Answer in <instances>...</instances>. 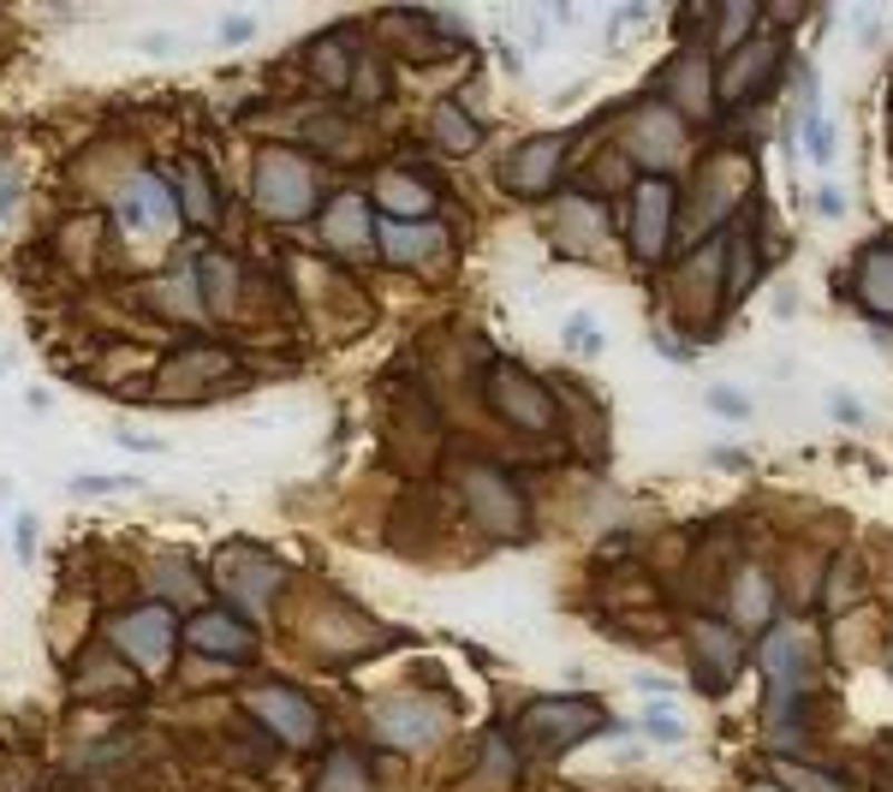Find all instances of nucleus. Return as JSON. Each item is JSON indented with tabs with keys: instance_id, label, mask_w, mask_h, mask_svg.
<instances>
[{
	"instance_id": "obj_22",
	"label": "nucleus",
	"mask_w": 893,
	"mask_h": 792,
	"mask_svg": "<svg viewBox=\"0 0 893 792\" xmlns=\"http://www.w3.org/2000/svg\"><path fill=\"white\" fill-rule=\"evenodd\" d=\"M316 792H370V781H364V769H357V756L340 751L334 763H328V774H322Z\"/></svg>"
},
{
	"instance_id": "obj_20",
	"label": "nucleus",
	"mask_w": 893,
	"mask_h": 792,
	"mask_svg": "<svg viewBox=\"0 0 893 792\" xmlns=\"http://www.w3.org/2000/svg\"><path fill=\"white\" fill-rule=\"evenodd\" d=\"M328 233H334V245H364V197H340L334 209H328Z\"/></svg>"
},
{
	"instance_id": "obj_13",
	"label": "nucleus",
	"mask_w": 893,
	"mask_h": 792,
	"mask_svg": "<svg viewBox=\"0 0 893 792\" xmlns=\"http://www.w3.org/2000/svg\"><path fill=\"white\" fill-rule=\"evenodd\" d=\"M530 727H548V733H560V745H572V739L602 727V715H596L590 703H560V710L542 703V710H530Z\"/></svg>"
},
{
	"instance_id": "obj_26",
	"label": "nucleus",
	"mask_w": 893,
	"mask_h": 792,
	"mask_svg": "<svg viewBox=\"0 0 893 792\" xmlns=\"http://www.w3.org/2000/svg\"><path fill=\"white\" fill-rule=\"evenodd\" d=\"M745 25H750V7H727V19H720V48H738Z\"/></svg>"
},
{
	"instance_id": "obj_30",
	"label": "nucleus",
	"mask_w": 893,
	"mask_h": 792,
	"mask_svg": "<svg viewBox=\"0 0 893 792\" xmlns=\"http://www.w3.org/2000/svg\"><path fill=\"white\" fill-rule=\"evenodd\" d=\"M220 37H227V42H245V37H251V19H227V25H220Z\"/></svg>"
},
{
	"instance_id": "obj_16",
	"label": "nucleus",
	"mask_w": 893,
	"mask_h": 792,
	"mask_svg": "<svg viewBox=\"0 0 893 792\" xmlns=\"http://www.w3.org/2000/svg\"><path fill=\"white\" fill-rule=\"evenodd\" d=\"M644 155V162H674L679 155V126H674V114H644V126H638V144H631Z\"/></svg>"
},
{
	"instance_id": "obj_9",
	"label": "nucleus",
	"mask_w": 893,
	"mask_h": 792,
	"mask_svg": "<svg viewBox=\"0 0 893 792\" xmlns=\"http://www.w3.org/2000/svg\"><path fill=\"white\" fill-rule=\"evenodd\" d=\"M185 644L209 649V656H251V632L227 614H197L192 626H185Z\"/></svg>"
},
{
	"instance_id": "obj_12",
	"label": "nucleus",
	"mask_w": 893,
	"mask_h": 792,
	"mask_svg": "<svg viewBox=\"0 0 893 792\" xmlns=\"http://www.w3.org/2000/svg\"><path fill=\"white\" fill-rule=\"evenodd\" d=\"M857 299H864L875 316H893V245H875L864 263H857Z\"/></svg>"
},
{
	"instance_id": "obj_14",
	"label": "nucleus",
	"mask_w": 893,
	"mask_h": 792,
	"mask_svg": "<svg viewBox=\"0 0 893 792\" xmlns=\"http://www.w3.org/2000/svg\"><path fill=\"white\" fill-rule=\"evenodd\" d=\"M441 227L435 221H423V227H382V251L393 256V263H429V256L441 251Z\"/></svg>"
},
{
	"instance_id": "obj_32",
	"label": "nucleus",
	"mask_w": 893,
	"mask_h": 792,
	"mask_svg": "<svg viewBox=\"0 0 893 792\" xmlns=\"http://www.w3.org/2000/svg\"><path fill=\"white\" fill-rule=\"evenodd\" d=\"M750 792H781V786H750Z\"/></svg>"
},
{
	"instance_id": "obj_3",
	"label": "nucleus",
	"mask_w": 893,
	"mask_h": 792,
	"mask_svg": "<svg viewBox=\"0 0 893 792\" xmlns=\"http://www.w3.org/2000/svg\"><path fill=\"white\" fill-rule=\"evenodd\" d=\"M489 400H494V411H501V418H512L519 429H555V393H548L542 382H530V375L512 370V364L494 370Z\"/></svg>"
},
{
	"instance_id": "obj_31",
	"label": "nucleus",
	"mask_w": 893,
	"mask_h": 792,
	"mask_svg": "<svg viewBox=\"0 0 893 792\" xmlns=\"http://www.w3.org/2000/svg\"><path fill=\"white\" fill-rule=\"evenodd\" d=\"M798 792H834L828 781H816V774H798Z\"/></svg>"
},
{
	"instance_id": "obj_1",
	"label": "nucleus",
	"mask_w": 893,
	"mask_h": 792,
	"mask_svg": "<svg viewBox=\"0 0 893 792\" xmlns=\"http://www.w3.org/2000/svg\"><path fill=\"white\" fill-rule=\"evenodd\" d=\"M256 203L274 215V221H298V215H311V203H316V179H311V167L298 162V155H286V149H274L263 155V167H256Z\"/></svg>"
},
{
	"instance_id": "obj_10",
	"label": "nucleus",
	"mask_w": 893,
	"mask_h": 792,
	"mask_svg": "<svg viewBox=\"0 0 893 792\" xmlns=\"http://www.w3.org/2000/svg\"><path fill=\"white\" fill-rule=\"evenodd\" d=\"M804 644H798V632H768V644H763V667H768V685H775V697H793L798 692V679H804Z\"/></svg>"
},
{
	"instance_id": "obj_19",
	"label": "nucleus",
	"mask_w": 893,
	"mask_h": 792,
	"mask_svg": "<svg viewBox=\"0 0 893 792\" xmlns=\"http://www.w3.org/2000/svg\"><path fill=\"white\" fill-rule=\"evenodd\" d=\"M382 209H393V215H429V192L418 179H405V174H387L382 179Z\"/></svg>"
},
{
	"instance_id": "obj_8",
	"label": "nucleus",
	"mask_w": 893,
	"mask_h": 792,
	"mask_svg": "<svg viewBox=\"0 0 893 792\" xmlns=\"http://www.w3.org/2000/svg\"><path fill=\"white\" fill-rule=\"evenodd\" d=\"M174 215H179V203L149 174H137L126 192H119V221H126V227H174Z\"/></svg>"
},
{
	"instance_id": "obj_4",
	"label": "nucleus",
	"mask_w": 893,
	"mask_h": 792,
	"mask_svg": "<svg viewBox=\"0 0 893 792\" xmlns=\"http://www.w3.org/2000/svg\"><path fill=\"white\" fill-rule=\"evenodd\" d=\"M667 221H674V185L644 179L638 185V215H631V245H638L644 263H656L667 251Z\"/></svg>"
},
{
	"instance_id": "obj_6",
	"label": "nucleus",
	"mask_w": 893,
	"mask_h": 792,
	"mask_svg": "<svg viewBox=\"0 0 893 792\" xmlns=\"http://www.w3.org/2000/svg\"><path fill=\"white\" fill-rule=\"evenodd\" d=\"M251 710L263 715V727L281 733L286 745H311V739H316V710H311V703H304L298 692H286V685H274V692H256Z\"/></svg>"
},
{
	"instance_id": "obj_28",
	"label": "nucleus",
	"mask_w": 893,
	"mask_h": 792,
	"mask_svg": "<svg viewBox=\"0 0 893 792\" xmlns=\"http://www.w3.org/2000/svg\"><path fill=\"white\" fill-rule=\"evenodd\" d=\"M649 733H656V739H679V721H674V710H649Z\"/></svg>"
},
{
	"instance_id": "obj_25",
	"label": "nucleus",
	"mask_w": 893,
	"mask_h": 792,
	"mask_svg": "<svg viewBox=\"0 0 893 792\" xmlns=\"http://www.w3.org/2000/svg\"><path fill=\"white\" fill-rule=\"evenodd\" d=\"M114 489H137L131 477H72V495H114Z\"/></svg>"
},
{
	"instance_id": "obj_17",
	"label": "nucleus",
	"mask_w": 893,
	"mask_h": 792,
	"mask_svg": "<svg viewBox=\"0 0 893 792\" xmlns=\"http://www.w3.org/2000/svg\"><path fill=\"white\" fill-rule=\"evenodd\" d=\"M429 131H435L441 149H459V155L477 149V137H483V131H477V119H465L459 101H441V108H435V126H429Z\"/></svg>"
},
{
	"instance_id": "obj_11",
	"label": "nucleus",
	"mask_w": 893,
	"mask_h": 792,
	"mask_svg": "<svg viewBox=\"0 0 893 792\" xmlns=\"http://www.w3.org/2000/svg\"><path fill=\"white\" fill-rule=\"evenodd\" d=\"M555 167H560V144H555V137H537V144L507 167V185H512V192H524V197H537V192H548Z\"/></svg>"
},
{
	"instance_id": "obj_21",
	"label": "nucleus",
	"mask_w": 893,
	"mask_h": 792,
	"mask_svg": "<svg viewBox=\"0 0 893 792\" xmlns=\"http://www.w3.org/2000/svg\"><path fill=\"white\" fill-rule=\"evenodd\" d=\"M179 179H185V215L209 227V221H215V197H209V179H203V167H197V162H185V167H179Z\"/></svg>"
},
{
	"instance_id": "obj_29",
	"label": "nucleus",
	"mask_w": 893,
	"mask_h": 792,
	"mask_svg": "<svg viewBox=\"0 0 893 792\" xmlns=\"http://www.w3.org/2000/svg\"><path fill=\"white\" fill-rule=\"evenodd\" d=\"M30 548H37V519H19V560H30Z\"/></svg>"
},
{
	"instance_id": "obj_18",
	"label": "nucleus",
	"mask_w": 893,
	"mask_h": 792,
	"mask_svg": "<svg viewBox=\"0 0 893 792\" xmlns=\"http://www.w3.org/2000/svg\"><path fill=\"white\" fill-rule=\"evenodd\" d=\"M697 656L715 662V685H727L738 674V644H733V632H720V626H697Z\"/></svg>"
},
{
	"instance_id": "obj_5",
	"label": "nucleus",
	"mask_w": 893,
	"mask_h": 792,
	"mask_svg": "<svg viewBox=\"0 0 893 792\" xmlns=\"http://www.w3.org/2000/svg\"><path fill=\"white\" fill-rule=\"evenodd\" d=\"M114 644L126 649V656H137L156 674V667L167 662V644H174V619H167L161 608H144V614H126L114 619Z\"/></svg>"
},
{
	"instance_id": "obj_2",
	"label": "nucleus",
	"mask_w": 893,
	"mask_h": 792,
	"mask_svg": "<svg viewBox=\"0 0 893 792\" xmlns=\"http://www.w3.org/2000/svg\"><path fill=\"white\" fill-rule=\"evenodd\" d=\"M465 507L483 530H494V537H507V530L524 525V501L512 495V483L501 471H489V465H471L465 471Z\"/></svg>"
},
{
	"instance_id": "obj_27",
	"label": "nucleus",
	"mask_w": 893,
	"mask_h": 792,
	"mask_svg": "<svg viewBox=\"0 0 893 792\" xmlns=\"http://www.w3.org/2000/svg\"><path fill=\"white\" fill-rule=\"evenodd\" d=\"M727 251H733V274H727V299H738V292H745V274H750V263H745V238H738V233H733V245H727Z\"/></svg>"
},
{
	"instance_id": "obj_15",
	"label": "nucleus",
	"mask_w": 893,
	"mask_h": 792,
	"mask_svg": "<svg viewBox=\"0 0 893 792\" xmlns=\"http://www.w3.org/2000/svg\"><path fill=\"white\" fill-rule=\"evenodd\" d=\"M733 614H738V626H768V619H775V590H768L763 573H745V578H738Z\"/></svg>"
},
{
	"instance_id": "obj_7",
	"label": "nucleus",
	"mask_w": 893,
	"mask_h": 792,
	"mask_svg": "<svg viewBox=\"0 0 893 792\" xmlns=\"http://www.w3.org/2000/svg\"><path fill=\"white\" fill-rule=\"evenodd\" d=\"M375 733L387 739V745H429V739L441 733V710L435 703H418V697H393L375 710Z\"/></svg>"
},
{
	"instance_id": "obj_24",
	"label": "nucleus",
	"mask_w": 893,
	"mask_h": 792,
	"mask_svg": "<svg viewBox=\"0 0 893 792\" xmlns=\"http://www.w3.org/2000/svg\"><path fill=\"white\" fill-rule=\"evenodd\" d=\"M566 340H572V352H596V346H602V334H596L590 316H572V322H566Z\"/></svg>"
},
{
	"instance_id": "obj_23",
	"label": "nucleus",
	"mask_w": 893,
	"mask_h": 792,
	"mask_svg": "<svg viewBox=\"0 0 893 792\" xmlns=\"http://www.w3.org/2000/svg\"><path fill=\"white\" fill-rule=\"evenodd\" d=\"M804 144H811L816 162H828V155H834V137H828V126H822L816 114H804Z\"/></svg>"
}]
</instances>
